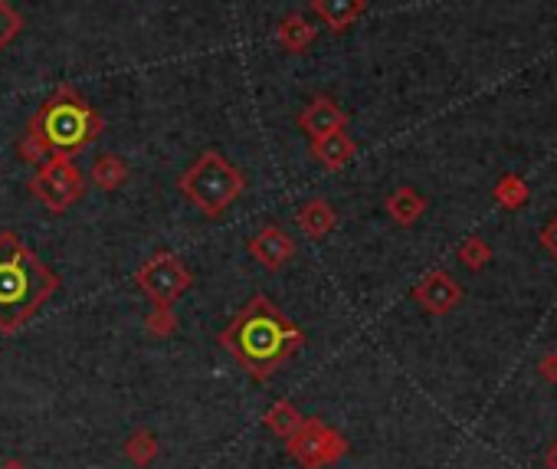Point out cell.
Here are the masks:
<instances>
[{
    "instance_id": "obj_8",
    "label": "cell",
    "mask_w": 557,
    "mask_h": 469,
    "mask_svg": "<svg viewBox=\"0 0 557 469\" xmlns=\"http://www.w3.org/2000/svg\"><path fill=\"white\" fill-rule=\"evenodd\" d=\"M246 250H250V256L266 269V273H279L282 266L292 263L295 256V240L289 237L286 230H282L279 224H269L256 233V237H250V243H246Z\"/></svg>"
},
{
    "instance_id": "obj_1",
    "label": "cell",
    "mask_w": 557,
    "mask_h": 469,
    "mask_svg": "<svg viewBox=\"0 0 557 469\" xmlns=\"http://www.w3.org/2000/svg\"><path fill=\"white\" fill-rule=\"evenodd\" d=\"M220 348L227 351L253 381H269L292 355H299L305 345V332L292 319H286L269 296H253L233 315L227 328L217 335Z\"/></svg>"
},
{
    "instance_id": "obj_5",
    "label": "cell",
    "mask_w": 557,
    "mask_h": 469,
    "mask_svg": "<svg viewBox=\"0 0 557 469\" xmlns=\"http://www.w3.org/2000/svg\"><path fill=\"white\" fill-rule=\"evenodd\" d=\"M135 286L151 299V306H174V302L194 286V273L187 269V263L177 253L161 250L138 266Z\"/></svg>"
},
{
    "instance_id": "obj_12",
    "label": "cell",
    "mask_w": 557,
    "mask_h": 469,
    "mask_svg": "<svg viewBox=\"0 0 557 469\" xmlns=\"http://www.w3.org/2000/svg\"><path fill=\"white\" fill-rule=\"evenodd\" d=\"M295 224H299V230L308 240H325L338 227V214L325 197H312V201H305L295 210Z\"/></svg>"
},
{
    "instance_id": "obj_4",
    "label": "cell",
    "mask_w": 557,
    "mask_h": 469,
    "mask_svg": "<svg viewBox=\"0 0 557 469\" xmlns=\"http://www.w3.org/2000/svg\"><path fill=\"white\" fill-rule=\"evenodd\" d=\"M181 194L191 201L204 217H220L236 197L246 191V174L220 155V151H204L181 178H177Z\"/></svg>"
},
{
    "instance_id": "obj_14",
    "label": "cell",
    "mask_w": 557,
    "mask_h": 469,
    "mask_svg": "<svg viewBox=\"0 0 557 469\" xmlns=\"http://www.w3.org/2000/svg\"><path fill=\"white\" fill-rule=\"evenodd\" d=\"M276 40H279V46L286 53H305L308 46H312V40H315V27L302 14H289V17L279 20Z\"/></svg>"
},
{
    "instance_id": "obj_23",
    "label": "cell",
    "mask_w": 557,
    "mask_h": 469,
    "mask_svg": "<svg viewBox=\"0 0 557 469\" xmlns=\"http://www.w3.org/2000/svg\"><path fill=\"white\" fill-rule=\"evenodd\" d=\"M544 243H548V246H551V250L557 253V220H554V224H551V230H548V233H544Z\"/></svg>"
},
{
    "instance_id": "obj_24",
    "label": "cell",
    "mask_w": 557,
    "mask_h": 469,
    "mask_svg": "<svg viewBox=\"0 0 557 469\" xmlns=\"http://www.w3.org/2000/svg\"><path fill=\"white\" fill-rule=\"evenodd\" d=\"M0 469H30V466H27V463H20V460H7Z\"/></svg>"
},
{
    "instance_id": "obj_21",
    "label": "cell",
    "mask_w": 557,
    "mask_h": 469,
    "mask_svg": "<svg viewBox=\"0 0 557 469\" xmlns=\"http://www.w3.org/2000/svg\"><path fill=\"white\" fill-rule=\"evenodd\" d=\"M459 256H462V263H466V266L479 269L485 260H489V250H485V243H482V240H469V243L459 250Z\"/></svg>"
},
{
    "instance_id": "obj_10",
    "label": "cell",
    "mask_w": 557,
    "mask_h": 469,
    "mask_svg": "<svg viewBox=\"0 0 557 469\" xmlns=\"http://www.w3.org/2000/svg\"><path fill=\"white\" fill-rule=\"evenodd\" d=\"M345 125H348V112L341 109L331 96H315L299 112V128L308 138H322L328 132H341Z\"/></svg>"
},
{
    "instance_id": "obj_3",
    "label": "cell",
    "mask_w": 557,
    "mask_h": 469,
    "mask_svg": "<svg viewBox=\"0 0 557 469\" xmlns=\"http://www.w3.org/2000/svg\"><path fill=\"white\" fill-rule=\"evenodd\" d=\"M59 276L14 230L0 233V335H17L56 296Z\"/></svg>"
},
{
    "instance_id": "obj_20",
    "label": "cell",
    "mask_w": 557,
    "mask_h": 469,
    "mask_svg": "<svg viewBox=\"0 0 557 469\" xmlns=\"http://www.w3.org/2000/svg\"><path fill=\"white\" fill-rule=\"evenodd\" d=\"M20 30H23V17L17 14L10 0H0V53L20 37Z\"/></svg>"
},
{
    "instance_id": "obj_15",
    "label": "cell",
    "mask_w": 557,
    "mask_h": 469,
    "mask_svg": "<svg viewBox=\"0 0 557 469\" xmlns=\"http://www.w3.org/2000/svg\"><path fill=\"white\" fill-rule=\"evenodd\" d=\"M423 210H426V201L413 191V187H397V191L387 197V214L394 217L400 227L417 224L423 217Z\"/></svg>"
},
{
    "instance_id": "obj_19",
    "label": "cell",
    "mask_w": 557,
    "mask_h": 469,
    "mask_svg": "<svg viewBox=\"0 0 557 469\" xmlns=\"http://www.w3.org/2000/svg\"><path fill=\"white\" fill-rule=\"evenodd\" d=\"M145 332L151 338H171L177 332V315L174 306H154V312L145 319Z\"/></svg>"
},
{
    "instance_id": "obj_7",
    "label": "cell",
    "mask_w": 557,
    "mask_h": 469,
    "mask_svg": "<svg viewBox=\"0 0 557 469\" xmlns=\"http://www.w3.org/2000/svg\"><path fill=\"white\" fill-rule=\"evenodd\" d=\"M286 450L302 469H322L348 453V440L318 417H302L299 430L286 440Z\"/></svg>"
},
{
    "instance_id": "obj_2",
    "label": "cell",
    "mask_w": 557,
    "mask_h": 469,
    "mask_svg": "<svg viewBox=\"0 0 557 469\" xmlns=\"http://www.w3.org/2000/svg\"><path fill=\"white\" fill-rule=\"evenodd\" d=\"M102 132H105L102 115L73 86H59L30 115L27 128H23V138L17 142V155L27 164H43L53 155L73 158L82 148L99 142Z\"/></svg>"
},
{
    "instance_id": "obj_9",
    "label": "cell",
    "mask_w": 557,
    "mask_h": 469,
    "mask_svg": "<svg viewBox=\"0 0 557 469\" xmlns=\"http://www.w3.org/2000/svg\"><path fill=\"white\" fill-rule=\"evenodd\" d=\"M413 299H417L426 312H433V315H446L449 309H456V306H459L462 289L456 286V279H453V276L443 273V269H436V273H430L426 279H420L417 289H413Z\"/></svg>"
},
{
    "instance_id": "obj_22",
    "label": "cell",
    "mask_w": 557,
    "mask_h": 469,
    "mask_svg": "<svg viewBox=\"0 0 557 469\" xmlns=\"http://www.w3.org/2000/svg\"><path fill=\"white\" fill-rule=\"evenodd\" d=\"M495 194H499V201H505V204H521V201H525V184H521L518 178H505L502 184H499V191H495Z\"/></svg>"
},
{
    "instance_id": "obj_6",
    "label": "cell",
    "mask_w": 557,
    "mask_h": 469,
    "mask_svg": "<svg viewBox=\"0 0 557 469\" xmlns=\"http://www.w3.org/2000/svg\"><path fill=\"white\" fill-rule=\"evenodd\" d=\"M30 194L50 210V214H66L82 194H86V181H82L73 158L53 155L46 158L37 174L30 178Z\"/></svg>"
},
{
    "instance_id": "obj_16",
    "label": "cell",
    "mask_w": 557,
    "mask_h": 469,
    "mask_svg": "<svg viewBox=\"0 0 557 469\" xmlns=\"http://www.w3.org/2000/svg\"><path fill=\"white\" fill-rule=\"evenodd\" d=\"M89 181L96 184L99 191L112 194L128 181V164L122 161V155H102V158H96V164H92Z\"/></svg>"
},
{
    "instance_id": "obj_17",
    "label": "cell",
    "mask_w": 557,
    "mask_h": 469,
    "mask_svg": "<svg viewBox=\"0 0 557 469\" xmlns=\"http://www.w3.org/2000/svg\"><path fill=\"white\" fill-rule=\"evenodd\" d=\"M125 456H128V463H135L141 469H148L154 460H158V453H161V440L154 437L151 430H135L132 437L125 440Z\"/></svg>"
},
{
    "instance_id": "obj_11",
    "label": "cell",
    "mask_w": 557,
    "mask_h": 469,
    "mask_svg": "<svg viewBox=\"0 0 557 469\" xmlns=\"http://www.w3.org/2000/svg\"><path fill=\"white\" fill-rule=\"evenodd\" d=\"M308 155L322 164L325 171H341L354 155H358V145H354V138L341 128V132H328L322 138H312Z\"/></svg>"
},
{
    "instance_id": "obj_18",
    "label": "cell",
    "mask_w": 557,
    "mask_h": 469,
    "mask_svg": "<svg viewBox=\"0 0 557 469\" xmlns=\"http://www.w3.org/2000/svg\"><path fill=\"white\" fill-rule=\"evenodd\" d=\"M263 424L276 433V437L282 440H289L295 430H299L302 424V414H299V407H295L292 401H276L269 410H266V417H263Z\"/></svg>"
},
{
    "instance_id": "obj_13",
    "label": "cell",
    "mask_w": 557,
    "mask_h": 469,
    "mask_svg": "<svg viewBox=\"0 0 557 469\" xmlns=\"http://www.w3.org/2000/svg\"><path fill=\"white\" fill-rule=\"evenodd\" d=\"M308 4H312L318 20L335 33L348 30L364 14V0H308Z\"/></svg>"
}]
</instances>
